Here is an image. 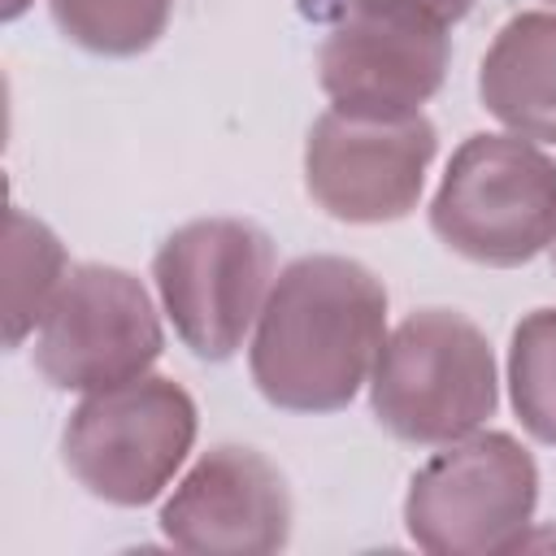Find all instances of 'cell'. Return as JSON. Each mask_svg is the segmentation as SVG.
Listing matches in <instances>:
<instances>
[{
    "mask_svg": "<svg viewBox=\"0 0 556 556\" xmlns=\"http://www.w3.org/2000/svg\"><path fill=\"white\" fill-rule=\"evenodd\" d=\"M387 339V287L348 256L291 261L252 326V382L287 413H334L369 382Z\"/></svg>",
    "mask_w": 556,
    "mask_h": 556,
    "instance_id": "obj_1",
    "label": "cell"
},
{
    "mask_svg": "<svg viewBox=\"0 0 556 556\" xmlns=\"http://www.w3.org/2000/svg\"><path fill=\"white\" fill-rule=\"evenodd\" d=\"M374 417L404 443H452L495 413L486 334L452 308H417L387 339L369 374Z\"/></svg>",
    "mask_w": 556,
    "mask_h": 556,
    "instance_id": "obj_2",
    "label": "cell"
},
{
    "mask_svg": "<svg viewBox=\"0 0 556 556\" xmlns=\"http://www.w3.org/2000/svg\"><path fill=\"white\" fill-rule=\"evenodd\" d=\"M430 230L465 261L526 265L556 235V161L521 135H469L434 191Z\"/></svg>",
    "mask_w": 556,
    "mask_h": 556,
    "instance_id": "obj_3",
    "label": "cell"
},
{
    "mask_svg": "<svg viewBox=\"0 0 556 556\" xmlns=\"http://www.w3.org/2000/svg\"><path fill=\"white\" fill-rule=\"evenodd\" d=\"M539 504L534 456L500 430L443 443L408 482L404 526L434 556H495L526 543Z\"/></svg>",
    "mask_w": 556,
    "mask_h": 556,
    "instance_id": "obj_4",
    "label": "cell"
},
{
    "mask_svg": "<svg viewBox=\"0 0 556 556\" xmlns=\"http://www.w3.org/2000/svg\"><path fill=\"white\" fill-rule=\"evenodd\" d=\"M195 443L191 395L161 374L87 391L61 434L65 469L104 504L139 508L156 500Z\"/></svg>",
    "mask_w": 556,
    "mask_h": 556,
    "instance_id": "obj_5",
    "label": "cell"
},
{
    "mask_svg": "<svg viewBox=\"0 0 556 556\" xmlns=\"http://www.w3.org/2000/svg\"><path fill=\"white\" fill-rule=\"evenodd\" d=\"M152 278L178 339L200 361H226L265 308L274 243L256 222L195 217L156 248Z\"/></svg>",
    "mask_w": 556,
    "mask_h": 556,
    "instance_id": "obj_6",
    "label": "cell"
},
{
    "mask_svg": "<svg viewBox=\"0 0 556 556\" xmlns=\"http://www.w3.org/2000/svg\"><path fill=\"white\" fill-rule=\"evenodd\" d=\"M161 356V317L117 265H74L35 330V365L61 391L130 382Z\"/></svg>",
    "mask_w": 556,
    "mask_h": 556,
    "instance_id": "obj_7",
    "label": "cell"
},
{
    "mask_svg": "<svg viewBox=\"0 0 556 556\" xmlns=\"http://www.w3.org/2000/svg\"><path fill=\"white\" fill-rule=\"evenodd\" d=\"M447 26L400 4L348 0L317 48V78L330 109L365 117H413L443 87Z\"/></svg>",
    "mask_w": 556,
    "mask_h": 556,
    "instance_id": "obj_8",
    "label": "cell"
},
{
    "mask_svg": "<svg viewBox=\"0 0 556 556\" xmlns=\"http://www.w3.org/2000/svg\"><path fill=\"white\" fill-rule=\"evenodd\" d=\"M434 161V126L413 117H365L330 109L304 143V187L321 213L352 226L400 222L413 213L426 165Z\"/></svg>",
    "mask_w": 556,
    "mask_h": 556,
    "instance_id": "obj_9",
    "label": "cell"
},
{
    "mask_svg": "<svg viewBox=\"0 0 556 556\" xmlns=\"http://www.w3.org/2000/svg\"><path fill=\"white\" fill-rule=\"evenodd\" d=\"M174 547L200 556H265L287 547L291 491L278 465L243 443L208 447L161 508Z\"/></svg>",
    "mask_w": 556,
    "mask_h": 556,
    "instance_id": "obj_10",
    "label": "cell"
},
{
    "mask_svg": "<svg viewBox=\"0 0 556 556\" xmlns=\"http://www.w3.org/2000/svg\"><path fill=\"white\" fill-rule=\"evenodd\" d=\"M478 96L495 122L534 143H556V13L508 17L478 70Z\"/></svg>",
    "mask_w": 556,
    "mask_h": 556,
    "instance_id": "obj_11",
    "label": "cell"
},
{
    "mask_svg": "<svg viewBox=\"0 0 556 556\" xmlns=\"http://www.w3.org/2000/svg\"><path fill=\"white\" fill-rule=\"evenodd\" d=\"M61 239L30 213L9 208L4 217V343L17 348L39 330L48 304L65 282Z\"/></svg>",
    "mask_w": 556,
    "mask_h": 556,
    "instance_id": "obj_12",
    "label": "cell"
},
{
    "mask_svg": "<svg viewBox=\"0 0 556 556\" xmlns=\"http://www.w3.org/2000/svg\"><path fill=\"white\" fill-rule=\"evenodd\" d=\"M56 30L100 56L148 52L174 13V0H48Z\"/></svg>",
    "mask_w": 556,
    "mask_h": 556,
    "instance_id": "obj_13",
    "label": "cell"
},
{
    "mask_svg": "<svg viewBox=\"0 0 556 556\" xmlns=\"http://www.w3.org/2000/svg\"><path fill=\"white\" fill-rule=\"evenodd\" d=\"M508 387L521 426L556 443V308H534L517 321L508 348Z\"/></svg>",
    "mask_w": 556,
    "mask_h": 556,
    "instance_id": "obj_14",
    "label": "cell"
},
{
    "mask_svg": "<svg viewBox=\"0 0 556 556\" xmlns=\"http://www.w3.org/2000/svg\"><path fill=\"white\" fill-rule=\"evenodd\" d=\"M369 4H400V9H417V13H426V17L443 22V26H456V22H460V17H469V9H473V0H369Z\"/></svg>",
    "mask_w": 556,
    "mask_h": 556,
    "instance_id": "obj_15",
    "label": "cell"
},
{
    "mask_svg": "<svg viewBox=\"0 0 556 556\" xmlns=\"http://www.w3.org/2000/svg\"><path fill=\"white\" fill-rule=\"evenodd\" d=\"M26 4H30V0H4V17H9V22H13V17H22V13H26Z\"/></svg>",
    "mask_w": 556,
    "mask_h": 556,
    "instance_id": "obj_16",
    "label": "cell"
},
{
    "mask_svg": "<svg viewBox=\"0 0 556 556\" xmlns=\"http://www.w3.org/2000/svg\"><path fill=\"white\" fill-rule=\"evenodd\" d=\"M547 252H552V265H556V235H552V243H547Z\"/></svg>",
    "mask_w": 556,
    "mask_h": 556,
    "instance_id": "obj_17",
    "label": "cell"
}]
</instances>
